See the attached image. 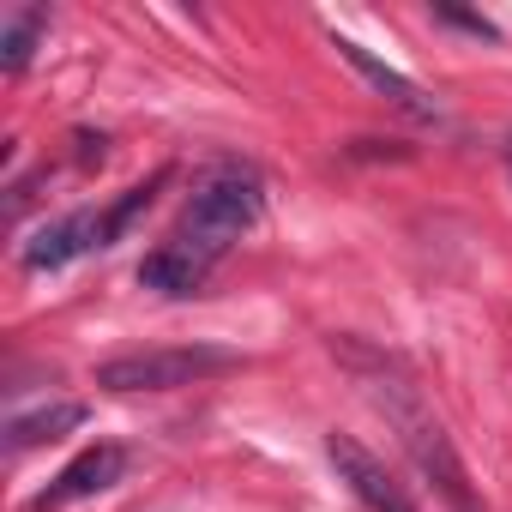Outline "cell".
<instances>
[{"mask_svg":"<svg viewBox=\"0 0 512 512\" xmlns=\"http://www.w3.org/2000/svg\"><path fill=\"white\" fill-rule=\"evenodd\" d=\"M43 31H49V13H37V7L7 13V31H0V67H7V73H25Z\"/></svg>","mask_w":512,"mask_h":512,"instance_id":"9","label":"cell"},{"mask_svg":"<svg viewBox=\"0 0 512 512\" xmlns=\"http://www.w3.org/2000/svg\"><path fill=\"white\" fill-rule=\"evenodd\" d=\"M326 458H332L338 482H350V494H356L368 512H422V506L410 500V488H404L356 434H332V440H326Z\"/></svg>","mask_w":512,"mask_h":512,"instance_id":"6","label":"cell"},{"mask_svg":"<svg viewBox=\"0 0 512 512\" xmlns=\"http://www.w3.org/2000/svg\"><path fill=\"white\" fill-rule=\"evenodd\" d=\"M115 241H121V235H115L109 205H103V211H97V205H79V211L43 223V229L19 247V266H25V272H61V266L85 260V253H97V247H115Z\"/></svg>","mask_w":512,"mask_h":512,"instance_id":"4","label":"cell"},{"mask_svg":"<svg viewBox=\"0 0 512 512\" xmlns=\"http://www.w3.org/2000/svg\"><path fill=\"white\" fill-rule=\"evenodd\" d=\"M434 19H440V25H458V31H470V37H488V43L500 37L488 19H476V13H458V7H434Z\"/></svg>","mask_w":512,"mask_h":512,"instance_id":"10","label":"cell"},{"mask_svg":"<svg viewBox=\"0 0 512 512\" xmlns=\"http://www.w3.org/2000/svg\"><path fill=\"white\" fill-rule=\"evenodd\" d=\"M362 386H368V398L380 404V416L398 428V446L416 458V470L446 494V506H452V512H488V506L476 500V488H470V470H464V458H458L446 422L428 410V398H422L392 362H374V368L362 374Z\"/></svg>","mask_w":512,"mask_h":512,"instance_id":"2","label":"cell"},{"mask_svg":"<svg viewBox=\"0 0 512 512\" xmlns=\"http://www.w3.org/2000/svg\"><path fill=\"white\" fill-rule=\"evenodd\" d=\"M127 464H133V458H127V446L97 440V446H85L73 464H61V470H55V482H49V488H37L25 512H61V506L97 500V494H109V488L127 476Z\"/></svg>","mask_w":512,"mask_h":512,"instance_id":"5","label":"cell"},{"mask_svg":"<svg viewBox=\"0 0 512 512\" xmlns=\"http://www.w3.org/2000/svg\"><path fill=\"white\" fill-rule=\"evenodd\" d=\"M235 368L241 356L223 344H169V350H127V356L97 362V386L103 392H175V386H199Z\"/></svg>","mask_w":512,"mask_h":512,"instance_id":"3","label":"cell"},{"mask_svg":"<svg viewBox=\"0 0 512 512\" xmlns=\"http://www.w3.org/2000/svg\"><path fill=\"white\" fill-rule=\"evenodd\" d=\"M260 211H266V181L253 163L205 169L181 223L169 229V241H157L139 260V284L157 296H199L211 284V272L223 266V253L260 223Z\"/></svg>","mask_w":512,"mask_h":512,"instance_id":"1","label":"cell"},{"mask_svg":"<svg viewBox=\"0 0 512 512\" xmlns=\"http://www.w3.org/2000/svg\"><path fill=\"white\" fill-rule=\"evenodd\" d=\"M506 163H512V145H506Z\"/></svg>","mask_w":512,"mask_h":512,"instance_id":"11","label":"cell"},{"mask_svg":"<svg viewBox=\"0 0 512 512\" xmlns=\"http://www.w3.org/2000/svg\"><path fill=\"white\" fill-rule=\"evenodd\" d=\"M85 416H91V410H85L79 398L43 404V410H25V416H13V422H7V446H13V452H31V446H43V440H61V434H73Z\"/></svg>","mask_w":512,"mask_h":512,"instance_id":"8","label":"cell"},{"mask_svg":"<svg viewBox=\"0 0 512 512\" xmlns=\"http://www.w3.org/2000/svg\"><path fill=\"white\" fill-rule=\"evenodd\" d=\"M332 49H338V55H344V61H350V67H356V73H362V79H368L392 109H398V115H410V121H440V109L428 103V91H422L416 79H404L398 67H386L380 55H368L356 37H332Z\"/></svg>","mask_w":512,"mask_h":512,"instance_id":"7","label":"cell"}]
</instances>
